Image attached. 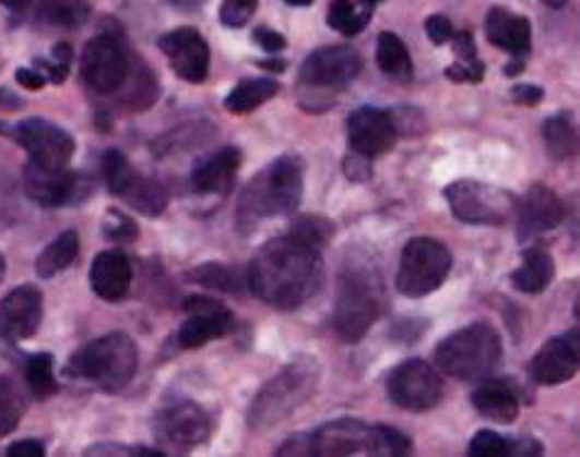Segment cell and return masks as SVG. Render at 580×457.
<instances>
[{"mask_svg":"<svg viewBox=\"0 0 580 457\" xmlns=\"http://www.w3.org/2000/svg\"><path fill=\"white\" fill-rule=\"evenodd\" d=\"M35 64H37L35 69L43 71V74L47 76L49 84H55V86L64 84L67 76H69V67H67V64L55 62V59H52V62H45V59H43V62H35Z\"/></svg>","mask_w":580,"mask_h":457,"instance_id":"48","label":"cell"},{"mask_svg":"<svg viewBox=\"0 0 580 457\" xmlns=\"http://www.w3.org/2000/svg\"><path fill=\"white\" fill-rule=\"evenodd\" d=\"M566 220L568 228H571V236L580 240V191L566 203Z\"/></svg>","mask_w":580,"mask_h":457,"instance_id":"50","label":"cell"},{"mask_svg":"<svg viewBox=\"0 0 580 457\" xmlns=\"http://www.w3.org/2000/svg\"><path fill=\"white\" fill-rule=\"evenodd\" d=\"M396 140V123L392 113L380 108H358L348 118V142L355 155L378 157L392 149Z\"/></svg>","mask_w":580,"mask_h":457,"instance_id":"19","label":"cell"},{"mask_svg":"<svg viewBox=\"0 0 580 457\" xmlns=\"http://www.w3.org/2000/svg\"><path fill=\"white\" fill-rule=\"evenodd\" d=\"M382 289L370 264H348L341 269L333 306V330L343 342H358L380 318Z\"/></svg>","mask_w":580,"mask_h":457,"instance_id":"4","label":"cell"},{"mask_svg":"<svg viewBox=\"0 0 580 457\" xmlns=\"http://www.w3.org/2000/svg\"><path fill=\"white\" fill-rule=\"evenodd\" d=\"M130 57L123 45L110 35H98L81 55V74L98 94H114L130 76Z\"/></svg>","mask_w":580,"mask_h":457,"instance_id":"11","label":"cell"},{"mask_svg":"<svg viewBox=\"0 0 580 457\" xmlns=\"http://www.w3.org/2000/svg\"><path fill=\"white\" fill-rule=\"evenodd\" d=\"M363 62L353 47H325L307 57L299 71V106H331L333 96L360 74Z\"/></svg>","mask_w":580,"mask_h":457,"instance_id":"7","label":"cell"},{"mask_svg":"<svg viewBox=\"0 0 580 457\" xmlns=\"http://www.w3.org/2000/svg\"><path fill=\"white\" fill-rule=\"evenodd\" d=\"M252 39L264 49V52H282L284 47H287V39H284L280 33H274L270 27H258L256 33H252Z\"/></svg>","mask_w":580,"mask_h":457,"instance_id":"45","label":"cell"},{"mask_svg":"<svg viewBox=\"0 0 580 457\" xmlns=\"http://www.w3.org/2000/svg\"><path fill=\"white\" fill-rule=\"evenodd\" d=\"M304 191V169L301 161L294 157L274 159L270 167H264L258 177L250 179V184L242 191L238 201V230H256L262 220L272 216H289L299 208Z\"/></svg>","mask_w":580,"mask_h":457,"instance_id":"2","label":"cell"},{"mask_svg":"<svg viewBox=\"0 0 580 457\" xmlns=\"http://www.w3.org/2000/svg\"><path fill=\"white\" fill-rule=\"evenodd\" d=\"M79 255V232L64 230L62 236H57L49 245L39 252L35 262V272L39 279H52L59 272L69 269Z\"/></svg>","mask_w":580,"mask_h":457,"instance_id":"27","label":"cell"},{"mask_svg":"<svg viewBox=\"0 0 580 457\" xmlns=\"http://www.w3.org/2000/svg\"><path fill=\"white\" fill-rule=\"evenodd\" d=\"M542 3H546L548 8H564L566 0H542Z\"/></svg>","mask_w":580,"mask_h":457,"instance_id":"55","label":"cell"},{"mask_svg":"<svg viewBox=\"0 0 580 457\" xmlns=\"http://www.w3.org/2000/svg\"><path fill=\"white\" fill-rule=\"evenodd\" d=\"M25 380L27 387L39 399H47L57 392V380H55V360L49 352L33 354L25 364Z\"/></svg>","mask_w":580,"mask_h":457,"instance_id":"34","label":"cell"},{"mask_svg":"<svg viewBox=\"0 0 580 457\" xmlns=\"http://www.w3.org/2000/svg\"><path fill=\"white\" fill-rule=\"evenodd\" d=\"M15 79H17V84L25 86L27 91H39L47 84V76L39 69H17Z\"/></svg>","mask_w":580,"mask_h":457,"instance_id":"47","label":"cell"},{"mask_svg":"<svg viewBox=\"0 0 580 457\" xmlns=\"http://www.w3.org/2000/svg\"><path fill=\"white\" fill-rule=\"evenodd\" d=\"M159 49L169 59L175 74L189 81V84H201L209 76L211 52L206 39L197 29L181 27L175 33H167L165 37H159Z\"/></svg>","mask_w":580,"mask_h":457,"instance_id":"17","label":"cell"},{"mask_svg":"<svg viewBox=\"0 0 580 457\" xmlns=\"http://www.w3.org/2000/svg\"><path fill=\"white\" fill-rule=\"evenodd\" d=\"M554 272V257L546 250L532 248L522 255V267L512 274V284L524 293H542L552 284Z\"/></svg>","mask_w":580,"mask_h":457,"instance_id":"26","label":"cell"},{"mask_svg":"<svg viewBox=\"0 0 580 457\" xmlns=\"http://www.w3.org/2000/svg\"><path fill=\"white\" fill-rule=\"evenodd\" d=\"M519 238L529 240L542 236L546 230H554L566 220V203L558 199L552 189L534 184L526 191V196L517 206Z\"/></svg>","mask_w":580,"mask_h":457,"instance_id":"21","label":"cell"},{"mask_svg":"<svg viewBox=\"0 0 580 457\" xmlns=\"http://www.w3.org/2000/svg\"><path fill=\"white\" fill-rule=\"evenodd\" d=\"M289 232L294 238H299L301 242H307V245L323 250L333 238V226L325 218L307 216V218H299L297 223H294Z\"/></svg>","mask_w":580,"mask_h":457,"instance_id":"37","label":"cell"},{"mask_svg":"<svg viewBox=\"0 0 580 457\" xmlns=\"http://www.w3.org/2000/svg\"><path fill=\"white\" fill-rule=\"evenodd\" d=\"M155 433L162 443L175 448H193L209 438L211 421L199 404L179 401L157 413Z\"/></svg>","mask_w":580,"mask_h":457,"instance_id":"14","label":"cell"},{"mask_svg":"<svg viewBox=\"0 0 580 457\" xmlns=\"http://www.w3.org/2000/svg\"><path fill=\"white\" fill-rule=\"evenodd\" d=\"M25 413V399L17 384L8 377H0V438L17 429Z\"/></svg>","mask_w":580,"mask_h":457,"instance_id":"35","label":"cell"},{"mask_svg":"<svg viewBox=\"0 0 580 457\" xmlns=\"http://www.w3.org/2000/svg\"><path fill=\"white\" fill-rule=\"evenodd\" d=\"M500 360V335L487 323H473V326L455 330L436 348V364L441 372L461 382L487 380Z\"/></svg>","mask_w":580,"mask_h":457,"instance_id":"5","label":"cell"},{"mask_svg":"<svg viewBox=\"0 0 580 457\" xmlns=\"http://www.w3.org/2000/svg\"><path fill=\"white\" fill-rule=\"evenodd\" d=\"M240 169V149L223 147L216 155L203 159L191 171V189L197 194H228Z\"/></svg>","mask_w":580,"mask_h":457,"instance_id":"23","label":"cell"},{"mask_svg":"<svg viewBox=\"0 0 580 457\" xmlns=\"http://www.w3.org/2000/svg\"><path fill=\"white\" fill-rule=\"evenodd\" d=\"M453 257L443 242L434 238H414L406 242L396 269V289L404 297L419 299L441 287L449 277Z\"/></svg>","mask_w":580,"mask_h":457,"instance_id":"9","label":"cell"},{"mask_svg":"<svg viewBox=\"0 0 580 457\" xmlns=\"http://www.w3.org/2000/svg\"><path fill=\"white\" fill-rule=\"evenodd\" d=\"M580 370V333L571 330L548 340L529 362V374L536 384L554 387L576 377Z\"/></svg>","mask_w":580,"mask_h":457,"instance_id":"16","label":"cell"},{"mask_svg":"<svg viewBox=\"0 0 580 457\" xmlns=\"http://www.w3.org/2000/svg\"><path fill=\"white\" fill-rule=\"evenodd\" d=\"M258 0H223L221 3V23L226 27L238 29L250 23V17L256 15Z\"/></svg>","mask_w":580,"mask_h":457,"instance_id":"41","label":"cell"},{"mask_svg":"<svg viewBox=\"0 0 580 457\" xmlns=\"http://www.w3.org/2000/svg\"><path fill=\"white\" fill-rule=\"evenodd\" d=\"M8 10H13V13H20V10H25L33 0H0Z\"/></svg>","mask_w":580,"mask_h":457,"instance_id":"52","label":"cell"},{"mask_svg":"<svg viewBox=\"0 0 580 457\" xmlns=\"http://www.w3.org/2000/svg\"><path fill=\"white\" fill-rule=\"evenodd\" d=\"M138 372V345L126 333H108L88 342L69 362V374L104 392L126 389Z\"/></svg>","mask_w":580,"mask_h":457,"instance_id":"6","label":"cell"},{"mask_svg":"<svg viewBox=\"0 0 580 457\" xmlns=\"http://www.w3.org/2000/svg\"><path fill=\"white\" fill-rule=\"evenodd\" d=\"M88 10L86 0H43V17L62 27L84 25Z\"/></svg>","mask_w":580,"mask_h":457,"instance_id":"36","label":"cell"},{"mask_svg":"<svg viewBox=\"0 0 580 457\" xmlns=\"http://www.w3.org/2000/svg\"><path fill=\"white\" fill-rule=\"evenodd\" d=\"M382 0H333L329 10V25L345 37H353L368 27L370 17Z\"/></svg>","mask_w":580,"mask_h":457,"instance_id":"28","label":"cell"},{"mask_svg":"<svg viewBox=\"0 0 580 457\" xmlns=\"http://www.w3.org/2000/svg\"><path fill=\"white\" fill-rule=\"evenodd\" d=\"M91 289L98 299L104 301H120L126 299L132 281V267L130 260L120 250H106L94 257L91 264Z\"/></svg>","mask_w":580,"mask_h":457,"instance_id":"22","label":"cell"},{"mask_svg":"<svg viewBox=\"0 0 580 457\" xmlns=\"http://www.w3.org/2000/svg\"><path fill=\"white\" fill-rule=\"evenodd\" d=\"M321 368L313 358H299L264 384L250 406L248 425L252 431H270L311 399L319 387Z\"/></svg>","mask_w":580,"mask_h":457,"instance_id":"3","label":"cell"},{"mask_svg":"<svg viewBox=\"0 0 580 457\" xmlns=\"http://www.w3.org/2000/svg\"><path fill=\"white\" fill-rule=\"evenodd\" d=\"M573 313H576V318H578V323H580V297L576 299V306H573Z\"/></svg>","mask_w":580,"mask_h":457,"instance_id":"57","label":"cell"},{"mask_svg":"<svg viewBox=\"0 0 580 457\" xmlns=\"http://www.w3.org/2000/svg\"><path fill=\"white\" fill-rule=\"evenodd\" d=\"M471 455H481V457H507L512 455V441L502 438L493 431H481L475 433V438L471 441Z\"/></svg>","mask_w":580,"mask_h":457,"instance_id":"40","label":"cell"},{"mask_svg":"<svg viewBox=\"0 0 580 457\" xmlns=\"http://www.w3.org/2000/svg\"><path fill=\"white\" fill-rule=\"evenodd\" d=\"M321 250L307 245L287 232L274 238L250 262V291L274 309L292 311L301 306L319 287Z\"/></svg>","mask_w":580,"mask_h":457,"instance_id":"1","label":"cell"},{"mask_svg":"<svg viewBox=\"0 0 580 457\" xmlns=\"http://www.w3.org/2000/svg\"><path fill=\"white\" fill-rule=\"evenodd\" d=\"M446 76L455 81V84H481L485 67L481 59H467V62H455L453 67L446 69Z\"/></svg>","mask_w":580,"mask_h":457,"instance_id":"43","label":"cell"},{"mask_svg":"<svg viewBox=\"0 0 580 457\" xmlns=\"http://www.w3.org/2000/svg\"><path fill=\"white\" fill-rule=\"evenodd\" d=\"M199 284L209 289H218V291H236L238 289V277L233 274V269L223 267V264H206V267H199L193 272Z\"/></svg>","mask_w":580,"mask_h":457,"instance_id":"39","label":"cell"},{"mask_svg":"<svg viewBox=\"0 0 580 457\" xmlns=\"http://www.w3.org/2000/svg\"><path fill=\"white\" fill-rule=\"evenodd\" d=\"M284 3H289L294 8H307V5L313 3V0H284Z\"/></svg>","mask_w":580,"mask_h":457,"instance_id":"54","label":"cell"},{"mask_svg":"<svg viewBox=\"0 0 580 457\" xmlns=\"http://www.w3.org/2000/svg\"><path fill=\"white\" fill-rule=\"evenodd\" d=\"M10 135L17 140V145L27 152L29 161L37 167L62 169L74 155V137L49 120H23L10 130Z\"/></svg>","mask_w":580,"mask_h":457,"instance_id":"12","label":"cell"},{"mask_svg":"<svg viewBox=\"0 0 580 457\" xmlns=\"http://www.w3.org/2000/svg\"><path fill=\"white\" fill-rule=\"evenodd\" d=\"M25 191L27 196L35 203L45 208H57V206H67L71 201H81L88 191H81L86 187L84 177L74 175L67 167L62 169H47V167H37L29 161L25 167Z\"/></svg>","mask_w":580,"mask_h":457,"instance_id":"15","label":"cell"},{"mask_svg":"<svg viewBox=\"0 0 580 457\" xmlns=\"http://www.w3.org/2000/svg\"><path fill=\"white\" fill-rule=\"evenodd\" d=\"M100 171H104L106 187L114 196L126 199V194L132 187V181L138 179V171L130 167V161L126 159L123 152L118 149H108L104 155V165H100Z\"/></svg>","mask_w":580,"mask_h":457,"instance_id":"33","label":"cell"},{"mask_svg":"<svg viewBox=\"0 0 580 457\" xmlns=\"http://www.w3.org/2000/svg\"><path fill=\"white\" fill-rule=\"evenodd\" d=\"M473 406L495 423H512L519 413L517 394L500 380H485L473 394Z\"/></svg>","mask_w":580,"mask_h":457,"instance_id":"25","label":"cell"},{"mask_svg":"<svg viewBox=\"0 0 580 457\" xmlns=\"http://www.w3.org/2000/svg\"><path fill=\"white\" fill-rule=\"evenodd\" d=\"M426 35H429L434 45H446V43H451V37L455 33H453V25H451L449 17L431 15L429 20H426Z\"/></svg>","mask_w":580,"mask_h":457,"instance_id":"44","label":"cell"},{"mask_svg":"<svg viewBox=\"0 0 580 457\" xmlns=\"http://www.w3.org/2000/svg\"><path fill=\"white\" fill-rule=\"evenodd\" d=\"M542 135L548 155L554 159L580 157V128L568 116L548 118L542 128Z\"/></svg>","mask_w":580,"mask_h":457,"instance_id":"29","label":"cell"},{"mask_svg":"<svg viewBox=\"0 0 580 457\" xmlns=\"http://www.w3.org/2000/svg\"><path fill=\"white\" fill-rule=\"evenodd\" d=\"M412 443L390 425H372V455H410Z\"/></svg>","mask_w":580,"mask_h":457,"instance_id":"38","label":"cell"},{"mask_svg":"<svg viewBox=\"0 0 580 457\" xmlns=\"http://www.w3.org/2000/svg\"><path fill=\"white\" fill-rule=\"evenodd\" d=\"M43 293L39 289L17 287L0 301V338L8 342H20L33 338L43 321Z\"/></svg>","mask_w":580,"mask_h":457,"instance_id":"18","label":"cell"},{"mask_svg":"<svg viewBox=\"0 0 580 457\" xmlns=\"http://www.w3.org/2000/svg\"><path fill=\"white\" fill-rule=\"evenodd\" d=\"M169 3L179 10H187V13H193V10H199L203 5V0H169Z\"/></svg>","mask_w":580,"mask_h":457,"instance_id":"51","label":"cell"},{"mask_svg":"<svg viewBox=\"0 0 580 457\" xmlns=\"http://www.w3.org/2000/svg\"><path fill=\"white\" fill-rule=\"evenodd\" d=\"M307 448L309 455H372V425H365L358 419L331 421L309 435Z\"/></svg>","mask_w":580,"mask_h":457,"instance_id":"20","label":"cell"},{"mask_svg":"<svg viewBox=\"0 0 580 457\" xmlns=\"http://www.w3.org/2000/svg\"><path fill=\"white\" fill-rule=\"evenodd\" d=\"M390 399L406 411H429L441 401V377L429 362L406 360L387 380Z\"/></svg>","mask_w":580,"mask_h":457,"instance_id":"10","label":"cell"},{"mask_svg":"<svg viewBox=\"0 0 580 457\" xmlns=\"http://www.w3.org/2000/svg\"><path fill=\"white\" fill-rule=\"evenodd\" d=\"M3 277H5V257L0 255V281H3Z\"/></svg>","mask_w":580,"mask_h":457,"instance_id":"56","label":"cell"},{"mask_svg":"<svg viewBox=\"0 0 580 457\" xmlns=\"http://www.w3.org/2000/svg\"><path fill=\"white\" fill-rule=\"evenodd\" d=\"M5 453L10 457H43L45 455V443H39V441H17V443H10Z\"/></svg>","mask_w":580,"mask_h":457,"instance_id":"46","label":"cell"},{"mask_svg":"<svg viewBox=\"0 0 580 457\" xmlns=\"http://www.w3.org/2000/svg\"><path fill=\"white\" fill-rule=\"evenodd\" d=\"M453 216L467 226H505L517 218L519 201L507 189L461 179L443 189Z\"/></svg>","mask_w":580,"mask_h":457,"instance_id":"8","label":"cell"},{"mask_svg":"<svg viewBox=\"0 0 580 457\" xmlns=\"http://www.w3.org/2000/svg\"><path fill=\"white\" fill-rule=\"evenodd\" d=\"M485 35L495 47H500L514 57L526 55L529 45H532V25H529V20L507 13L505 8H495L487 13Z\"/></svg>","mask_w":580,"mask_h":457,"instance_id":"24","label":"cell"},{"mask_svg":"<svg viewBox=\"0 0 580 457\" xmlns=\"http://www.w3.org/2000/svg\"><path fill=\"white\" fill-rule=\"evenodd\" d=\"M185 311L189 318L181 323L177 340L187 350L223 338L233 328V313L216 299L189 297L185 301Z\"/></svg>","mask_w":580,"mask_h":457,"instance_id":"13","label":"cell"},{"mask_svg":"<svg viewBox=\"0 0 580 457\" xmlns=\"http://www.w3.org/2000/svg\"><path fill=\"white\" fill-rule=\"evenodd\" d=\"M378 67L382 74L392 76L396 81L412 79V57L396 35L382 33L378 37Z\"/></svg>","mask_w":580,"mask_h":457,"instance_id":"31","label":"cell"},{"mask_svg":"<svg viewBox=\"0 0 580 457\" xmlns=\"http://www.w3.org/2000/svg\"><path fill=\"white\" fill-rule=\"evenodd\" d=\"M260 67L262 69H272V71H284V69H287V64H284V62H262Z\"/></svg>","mask_w":580,"mask_h":457,"instance_id":"53","label":"cell"},{"mask_svg":"<svg viewBox=\"0 0 580 457\" xmlns=\"http://www.w3.org/2000/svg\"><path fill=\"white\" fill-rule=\"evenodd\" d=\"M123 201L128 203V206L140 211L142 216L155 218V216H162L167 208V191L159 184V181L145 179L138 175V179L132 181V187Z\"/></svg>","mask_w":580,"mask_h":457,"instance_id":"32","label":"cell"},{"mask_svg":"<svg viewBox=\"0 0 580 457\" xmlns=\"http://www.w3.org/2000/svg\"><path fill=\"white\" fill-rule=\"evenodd\" d=\"M104 232L110 238V240H135L138 238V226L132 223L128 216H123V213L118 211H108L106 213V220H104Z\"/></svg>","mask_w":580,"mask_h":457,"instance_id":"42","label":"cell"},{"mask_svg":"<svg viewBox=\"0 0 580 457\" xmlns=\"http://www.w3.org/2000/svg\"><path fill=\"white\" fill-rule=\"evenodd\" d=\"M277 94V84L272 79H248L230 91L226 98V108L236 116H246L250 110L260 108L262 104Z\"/></svg>","mask_w":580,"mask_h":457,"instance_id":"30","label":"cell"},{"mask_svg":"<svg viewBox=\"0 0 580 457\" xmlns=\"http://www.w3.org/2000/svg\"><path fill=\"white\" fill-rule=\"evenodd\" d=\"M512 96H514L517 104L534 106V104H538V100H542L544 91L538 88V86H532V84H519V86L512 88Z\"/></svg>","mask_w":580,"mask_h":457,"instance_id":"49","label":"cell"}]
</instances>
